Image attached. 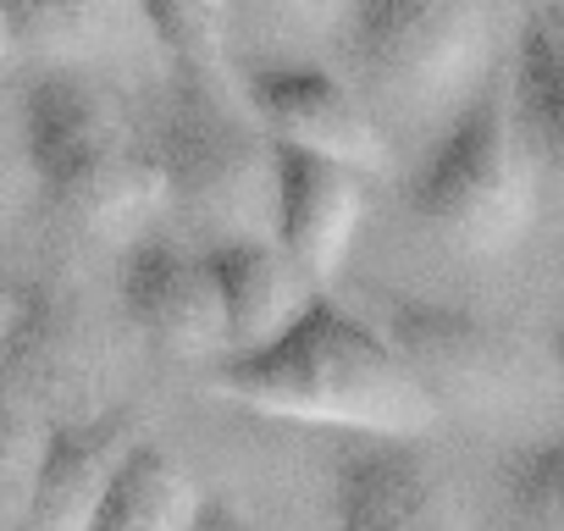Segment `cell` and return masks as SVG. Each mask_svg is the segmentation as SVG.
Wrapping results in <instances>:
<instances>
[{
  "instance_id": "1",
  "label": "cell",
  "mask_w": 564,
  "mask_h": 531,
  "mask_svg": "<svg viewBox=\"0 0 564 531\" xmlns=\"http://www.w3.org/2000/svg\"><path fill=\"white\" fill-rule=\"evenodd\" d=\"M210 388L243 410L338 426L349 437H426L443 415L393 338L327 294L271 344L221 355Z\"/></svg>"
},
{
  "instance_id": "2",
  "label": "cell",
  "mask_w": 564,
  "mask_h": 531,
  "mask_svg": "<svg viewBox=\"0 0 564 531\" xmlns=\"http://www.w3.org/2000/svg\"><path fill=\"white\" fill-rule=\"evenodd\" d=\"M23 155L45 205L95 232H139L172 205L150 139H133L117 100L89 73H34L23 89Z\"/></svg>"
},
{
  "instance_id": "3",
  "label": "cell",
  "mask_w": 564,
  "mask_h": 531,
  "mask_svg": "<svg viewBox=\"0 0 564 531\" xmlns=\"http://www.w3.org/2000/svg\"><path fill=\"white\" fill-rule=\"evenodd\" d=\"M481 0H355L338 56L388 139H437L492 78Z\"/></svg>"
},
{
  "instance_id": "4",
  "label": "cell",
  "mask_w": 564,
  "mask_h": 531,
  "mask_svg": "<svg viewBox=\"0 0 564 531\" xmlns=\"http://www.w3.org/2000/svg\"><path fill=\"white\" fill-rule=\"evenodd\" d=\"M542 166L514 117L509 78H487L476 100L426 144L410 177V216L454 254H509L536 210Z\"/></svg>"
},
{
  "instance_id": "5",
  "label": "cell",
  "mask_w": 564,
  "mask_h": 531,
  "mask_svg": "<svg viewBox=\"0 0 564 531\" xmlns=\"http://www.w3.org/2000/svg\"><path fill=\"white\" fill-rule=\"evenodd\" d=\"M150 150L166 172L172 210L210 227V243L276 221V144L243 100L227 106L221 89L177 78L150 122Z\"/></svg>"
},
{
  "instance_id": "6",
  "label": "cell",
  "mask_w": 564,
  "mask_h": 531,
  "mask_svg": "<svg viewBox=\"0 0 564 531\" xmlns=\"http://www.w3.org/2000/svg\"><path fill=\"white\" fill-rule=\"evenodd\" d=\"M238 100L276 144H300V150L349 161L366 177L393 172V139L344 73H327L300 56H271L238 78Z\"/></svg>"
},
{
  "instance_id": "7",
  "label": "cell",
  "mask_w": 564,
  "mask_h": 531,
  "mask_svg": "<svg viewBox=\"0 0 564 531\" xmlns=\"http://www.w3.org/2000/svg\"><path fill=\"white\" fill-rule=\"evenodd\" d=\"M382 333L410 360L421 388L437 399V410L459 415H498L520 393V360L514 344L487 327L481 316L437 300H388Z\"/></svg>"
},
{
  "instance_id": "8",
  "label": "cell",
  "mask_w": 564,
  "mask_h": 531,
  "mask_svg": "<svg viewBox=\"0 0 564 531\" xmlns=\"http://www.w3.org/2000/svg\"><path fill=\"white\" fill-rule=\"evenodd\" d=\"M333 531H470L454 476L421 437H349L327 481Z\"/></svg>"
},
{
  "instance_id": "9",
  "label": "cell",
  "mask_w": 564,
  "mask_h": 531,
  "mask_svg": "<svg viewBox=\"0 0 564 531\" xmlns=\"http://www.w3.org/2000/svg\"><path fill=\"white\" fill-rule=\"evenodd\" d=\"M122 311L133 333L161 355V360H221L227 355V311L205 249H183L177 238H139L122 254L117 272Z\"/></svg>"
},
{
  "instance_id": "10",
  "label": "cell",
  "mask_w": 564,
  "mask_h": 531,
  "mask_svg": "<svg viewBox=\"0 0 564 531\" xmlns=\"http://www.w3.org/2000/svg\"><path fill=\"white\" fill-rule=\"evenodd\" d=\"M360 221H366V172L360 166L300 150V144H276V221H271V232L322 294H327V283H338Z\"/></svg>"
},
{
  "instance_id": "11",
  "label": "cell",
  "mask_w": 564,
  "mask_h": 531,
  "mask_svg": "<svg viewBox=\"0 0 564 531\" xmlns=\"http://www.w3.org/2000/svg\"><path fill=\"white\" fill-rule=\"evenodd\" d=\"M100 333L78 311L73 294H62L45 278H18L7 294V371L12 393L34 410L78 399L100 377Z\"/></svg>"
},
{
  "instance_id": "12",
  "label": "cell",
  "mask_w": 564,
  "mask_h": 531,
  "mask_svg": "<svg viewBox=\"0 0 564 531\" xmlns=\"http://www.w3.org/2000/svg\"><path fill=\"white\" fill-rule=\"evenodd\" d=\"M133 448H139V421L128 410L56 421L34 492L7 531H95V514Z\"/></svg>"
},
{
  "instance_id": "13",
  "label": "cell",
  "mask_w": 564,
  "mask_h": 531,
  "mask_svg": "<svg viewBox=\"0 0 564 531\" xmlns=\"http://www.w3.org/2000/svg\"><path fill=\"white\" fill-rule=\"evenodd\" d=\"M205 260L216 272L221 311H227V355L260 349L276 333H289L305 316V305L322 294L300 272V260L276 238H265V232L216 238V243H205Z\"/></svg>"
},
{
  "instance_id": "14",
  "label": "cell",
  "mask_w": 564,
  "mask_h": 531,
  "mask_svg": "<svg viewBox=\"0 0 564 531\" xmlns=\"http://www.w3.org/2000/svg\"><path fill=\"white\" fill-rule=\"evenodd\" d=\"M139 0H7V51L34 73H84L106 56Z\"/></svg>"
},
{
  "instance_id": "15",
  "label": "cell",
  "mask_w": 564,
  "mask_h": 531,
  "mask_svg": "<svg viewBox=\"0 0 564 531\" xmlns=\"http://www.w3.org/2000/svg\"><path fill=\"white\" fill-rule=\"evenodd\" d=\"M509 95H514V117L525 128V144L542 177L564 183V23L558 18L542 12L520 29Z\"/></svg>"
},
{
  "instance_id": "16",
  "label": "cell",
  "mask_w": 564,
  "mask_h": 531,
  "mask_svg": "<svg viewBox=\"0 0 564 531\" xmlns=\"http://www.w3.org/2000/svg\"><path fill=\"white\" fill-rule=\"evenodd\" d=\"M205 503L210 498L194 487V476L172 454H161L155 443H139L128 465L117 470L95 514V531H194Z\"/></svg>"
},
{
  "instance_id": "17",
  "label": "cell",
  "mask_w": 564,
  "mask_h": 531,
  "mask_svg": "<svg viewBox=\"0 0 564 531\" xmlns=\"http://www.w3.org/2000/svg\"><path fill=\"white\" fill-rule=\"evenodd\" d=\"M139 18L161 40L183 84H205V89L227 84L232 0H139Z\"/></svg>"
},
{
  "instance_id": "18",
  "label": "cell",
  "mask_w": 564,
  "mask_h": 531,
  "mask_svg": "<svg viewBox=\"0 0 564 531\" xmlns=\"http://www.w3.org/2000/svg\"><path fill=\"white\" fill-rule=\"evenodd\" d=\"M355 0H232V34L276 51L338 40Z\"/></svg>"
},
{
  "instance_id": "19",
  "label": "cell",
  "mask_w": 564,
  "mask_h": 531,
  "mask_svg": "<svg viewBox=\"0 0 564 531\" xmlns=\"http://www.w3.org/2000/svg\"><path fill=\"white\" fill-rule=\"evenodd\" d=\"M503 498L520 531H564V437L525 443L503 465Z\"/></svg>"
},
{
  "instance_id": "20",
  "label": "cell",
  "mask_w": 564,
  "mask_h": 531,
  "mask_svg": "<svg viewBox=\"0 0 564 531\" xmlns=\"http://www.w3.org/2000/svg\"><path fill=\"white\" fill-rule=\"evenodd\" d=\"M194 531H260V525H254V520H243V514H238L232 503H216V498H210Z\"/></svg>"
},
{
  "instance_id": "21",
  "label": "cell",
  "mask_w": 564,
  "mask_h": 531,
  "mask_svg": "<svg viewBox=\"0 0 564 531\" xmlns=\"http://www.w3.org/2000/svg\"><path fill=\"white\" fill-rule=\"evenodd\" d=\"M553 371L564 382V311H558V327H553Z\"/></svg>"
},
{
  "instance_id": "22",
  "label": "cell",
  "mask_w": 564,
  "mask_h": 531,
  "mask_svg": "<svg viewBox=\"0 0 564 531\" xmlns=\"http://www.w3.org/2000/svg\"><path fill=\"white\" fill-rule=\"evenodd\" d=\"M547 18H558V23H564V0H547Z\"/></svg>"
}]
</instances>
